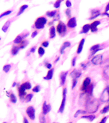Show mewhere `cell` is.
Masks as SVG:
<instances>
[{
  "label": "cell",
  "instance_id": "cell-1",
  "mask_svg": "<svg viewBox=\"0 0 109 123\" xmlns=\"http://www.w3.org/2000/svg\"><path fill=\"white\" fill-rule=\"evenodd\" d=\"M99 106V104L96 100L89 99L86 102V111L90 113H93L97 111Z\"/></svg>",
  "mask_w": 109,
  "mask_h": 123
},
{
  "label": "cell",
  "instance_id": "cell-2",
  "mask_svg": "<svg viewBox=\"0 0 109 123\" xmlns=\"http://www.w3.org/2000/svg\"><path fill=\"white\" fill-rule=\"evenodd\" d=\"M56 30L59 35H61V37H64L67 31L66 25L62 21H59L56 26Z\"/></svg>",
  "mask_w": 109,
  "mask_h": 123
},
{
  "label": "cell",
  "instance_id": "cell-3",
  "mask_svg": "<svg viewBox=\"0 0 109 123\" xmlns=\"http://www.w3.org/2000/svg\"><path fill=\"white\" fill-rule=\"evenodd\" d=\"M47 22L45 17H40L36 19L34 22V26L36 29H43L45 27V25Z\"/></svg>",
  "mask_w": 109,
  "mask_h": 123
},
{
  "label": "cell",
  "instance_id": "cell-4",
  "mask_svg": "<svg viewBox=\"0 0 109 123\" xmlns=\"http://www.w3.org/2000/svg\"><path fill=\"white\" fill-rule=\"evenodd\" d=\"M100 99L103 103L109 101V86H107L105 90H103L100 96Z\"/></svg>",
  "mask_w": 109,
  "mask_h": 123
},
{
  "label": "cell",
  "instance_id": "cell-5",
  "mask_svg": "<svg viewBox=\"0 0 109 123\" xmlns=\"http://www.w3.org/2000/svg\"><path fill=\"white\" fill-rule=\"evenodd\" d=\"M66 88H65L63 90V100H62V101H61V106H60V107H59V113H63V111H64V110H65V103H66Z\"/></svg>",
  "mask_w": 109,
  "mask_h": 123
},
{
  "label": "cell",
  "instance_id": "cell-6",
  "mask_svg": "<svg viewBox=\"0 0 109 123\" xmlns=\"http://www.w3.org/2000/svg\"><path fill=\"white\" fill-rule=\"evenodd\" d=\"M103 62V55H97L93 58L91 60L92 63L94 65H100Z\"/></svg>",
  "mask_w": 109,
  "mask_h": 123
},
{
  "label": "cell",
  "instance_id": "cell-7",
  "mask_svg": "<svg viewBox=\"0 0 109 123\" xmlns=\"http://www.w3.org/2000/svg\"><path fill=\"white\" fill-rule=\"evenodd\" d=\"M26 113L31 120H34L35 118V110L33 106H29L27 108Z\"/></svg>",
  "mask_w": 109,
  "mask_h": 123
},
{
  "label": "cell",
  "instance_id": "cell-8",
  "mask_svg": "<svg viewBox=\"0 0 109 123\" xmlns=\"http://www.w3.org/2000/svg\"><path fill=\"white\" fill-rule=\"evenodd\" d=\"M91 84V78H89V77H87L85 78V80L83 81V83H82V85L81 86V88H80V90L83 91V92H85L87 88V87L89 86Z\"/></svg>",
  "mask_w": 109,
  "mask_h": 123
},
{
  "label": "cell",
  "instance_id": "cell-9",
  "mask_svg": "<svg viewBox=\"0 0 109 123\" xmlns=\"http://www.w3.org/2000/svg\"><path fill=\"white\" fill-rule=\"evenodd\" d=\"M51 110V106L50 105L47 104V102L45 101L43 104V107H42V113L44 115L47 114Z\"/></svg>",
  "mask_w": 109,
  "mask_h": 123
},
{
  "label": "cell",
  "instance_id": "cell-10",
  "mask_svg": "<svg viewBox=\"0 0 109 123\" xmlns=\"http://www.w3.org/2000/svg\"><path fill=\"white\" fill-rule=\"evenodd\" d=\"M26 89L25 88L24 86H23V85H21V86H19V88H18L19 96V97H20V98L22 99V98H24V96H26Z\"/></svg>",
  "mask_w": 109,
  "mask_h": 123
},
{
  "label": "cell",
  "instance_id": "cell-11",
  "mask_svg": "<svg viewBox=\"0 0 109 123\" xmlns=\"http://www.w3.org/2000/svg\"><path fill=\"white\" fill-rule=\"evenodd\" d=\"M100 21H95L93 22V23L90 25V26H91V32L94 33L98 31V26L100 25Z\"/></svg>",
  "mask_w": 109,
  "mask_h": 123
},
{
  "label": "cell",
  "instance_id": "cell-12",
  "mask_svg": "<svg viewBox=\"0 0 109 123\" xmlns=\"http://www.w3.org/2000/svg\"><path fill=\"white\" fill-rule=\"evenodd\" d=\"M67 26L71 28H74L76 26V20L75 17H71L67 23Z\"/></svg>",
  "mask_w": 109,
  "mask_h": 123
},
{
  "label": "cell",
  "instance_id": "cell-13",
  "mask_svg": "<svg viewBox=\"0 0 109 123\" xmlns=\"http://www.w3.org/2000/svg\"><path fill=\"white\" fill-rule=\"evenodd\" d=\"M81 75H82V73L77 69H74L70 74L71 78L73 79H76V80H77L78 78H80Z\"/></svg>",
  "mask_w": 109,
  "mask_h": 123
},
{
  "label": "cell",
  "instance_id": "cell-14",
  "mask_svg": "<svg viewBox=\"0 0 109 123\" xmlns=\"http://www.w3.org/2000/svg\"><path fill=\"white\" fill-rule=\"evenodd\" d=\"M68 73V71H66V72L62 73L61 74V75H60V80H61L60 85H61V86H63L65 85V82H66V78Z\"/></svg>",
  "mask_w": 109,
  "mask_h": 123
},
{
  "label": "cell",
  "instance_id": "cell-15",
  "mask_svg": "<svg viewBox=\"0 0 109 123\" xmlns=\"http://www.w3.org/2000/svg\"><path fill=\"white\" fill-rule=\"evenodd\" d=\"M99 47H100L99 44H96V45H94L93 46H92L91 48H90V51H91L92 55H94L98 51L101 50V49H99Z\"/></svg>",
  "mask_w": 109,
  "mask_h": 123
},
{
  "label": "cell",
  "instance_id": "cell-16",
  "mask_svg": "<svg viewBox=\"0 0 109 123\" xmlns=\"http://www.w3.org/2000/svg\"><path fill=\"white\" fill-rule=\"evenodd\" d=\"M70 46H71V44L70 42H68V41H66V42H64V43L63 44V45H62V46L61 47V48H60V50H59L60 53L63 54V53H64V51H65V49L67 48H69V47H70Z\"/></svg>",
  "mask_w": 109,
  "mask_h": 123
},
{
  "label": "cell",
  "instance_id": "cell-17",
  "mask_svg": "<svg viewBox=\"0 0 109 123\" xmlns=\"http://www.w3.org/2000/svg\"><path fill=\"white\" fill-rule=\"evenodd\" d=\"M54 71V69H52L48 71L47 74L46 75V76H45L44 78V80H51L52 78V77H53Z\"/></svg>",
  "mask_w": 109,
  "mask_h": 123
},
{
  "label": "cell",
  "instance_id": "cell-18",
  "mask_svg": "<svg viewBox=\"0 0 109 123\" xmlns=\"http://www.w3.org/2000/svg\"><path fill=\"white\" fill-rule=\"evenodd\" d=\"M84 42H85V38H82L81 40L80 41V43L78 44V47L76 50V53L78 54H80L82 52V49H83V46H84Z\"/></svg>",
  "mask_w": 109,
  "mask_h": 123
},
{
  "label": "cell",
  "instance_id": "cell-19",
  "mask_svg": "<svg viewBox=\"0 0 109 123\" xmlns=\"http://www.w3.org/2000/svg\"><path fill=\"white\" fill-rule=\"evenodd\" d=\"M100 15L99 10H93L91 12V16L89 18V20H92L98 17V16Z\"/></svg>",
  "mask_w": 109,
  "mask_h": 123
},
{
  "label": "cell",
  "instance_id": "cell-20",
  "mask_svg": "<svg viewBox=\"0 0 109 123\" xmlns=\"http://www.w3.org/2000/svg\"><path fill=\"white\" fill-rule=\"evenodd\" d=\"M103 75L104 78L106 80H109V65L105 67V69H103Z\"/></svg>",
  "mask_w": 109,
  "mask_h": 123
},
{
  "label": "cell",
  "instance_id": "cell-21",
  "mask_svg": "<svg viewBox=\"0 0 109 123\" xmlns=\"http://www.w3.org/2000/svg\"><path fill=\"white\" fill-rule=\"evenodd\" d=\"M49 37L50 38H54L55 37V28L54 26H52L49 29Z\"/></svg>",
  "mask_w": 109,
  "mask_h": 123
},
{
  "label": "cell",
  "instance_id": "cell-22",
  "mask_svg": "<svg viewBox=\"0 0 109 123\" xmlns=\"http://www.w3.org/2000/svg\"><path fill=\"white\" fill-rule=\"evenodd\" d=\"M94 85L93 84H91L89 85V86H88L87 88L86 89V91H85V93H86V94H87L88 96H91L92 94H93V87Z\"/></svg>",
  "mask_w": 109,
  "mask_h": 123
},
{
  "label": "cell",
  "instance_id": "cell-23",
  "mask_svg": "<svg viewBox=\"0 0 109 123\" xmlns=\"http://www.w3.org/2000/svg\"><path fill=\"white\" fill-rule=\"evenodd\" d=\"M89 30H91V26H90V25H85L83 26V28H82V31H80V33L82 34V33H88V31H89Z\"/></svg>",
  "mask_w": 109,
  "mask_h": 123
},
{
  "label": "cell",
  "instance_id": "cell-24",
  "mask_svg": "<svg viewBox=\"0 0 109 123\" xmlns=\"http://www.w3.org/2000/svg\"><path fill=\"white\" fill-rule=\"evenodd\" d=\"M20 49V48L18 47V46H13V48L11 49V55L13 56L16 55H17V53H19V51Z\"/></svg>",
  "mask_w": 109,
  "mask_h": 123
},
{
  "label": "cell",
  "instance_id": "cell-25",
  "mask_svg": "<svg viewBox=\"0 0 109 123\" xmlns=\"http://www.w3.org/2000/svg\"><path fill=\"white\" fill-rule=\"evenodd\" d=\"M10 25V21H7L5 23V24L3 25V26L2 27V31L3 32H6L8 30V29L9 28Z\"/></svg>",
  "mask_w": 109,
  "mask_h": 123
},
{
  "label": "cell",
  "instance_id": "cell-26",
  "mask_svg": "<svg viewBox=\"0 0 109 123\" xmlns=\"http://www.w3.org/2000/svg\"><path fill=\"white\" fill-rule=\"evenodd\" d=\"M82 119H86L89 120V121L92 122L93 121H94L96 118V116L94 115H86V116H82L81 117Z\"/></svg>",
  "mask_w": 109,
  "mask_h": 123
},
{
  "label": "cell",
  "instance_id": "cell-27",
  "mask_svg": "<svg viewBox=\"0 0 109 123\" xmlns=\"http://www.w3.org/2000/svg\"><path fill=\"white\" fill-rule=\"evenodd\" d=\"M27 7H28V5H24L22 6L20 8L19 12L17 13V16H19V15H20L21 14H22V13L24 12V11L26 9V8H27Z\"/></svg>",
  "mask_w": 109,
  "mask_h": 123
},
{
  "label": "cell",
  "instance_id": "cell-28",
  "mask_svg": "<svg viewBox=\"0 0 109 123\" xmlns=\"http://www.w3.org/2000/svg\"><path fill=\"white\" fill-rule=\"evenodd\" d=\"M22 42V37L21 35H18V36L15 38V40H13V42L15 44H21V42Z\"/></svg>",
  "mask_w": 109,
  "mask_h": 123
},
{
  "label": "cell",
  "instance_id": "cell-29",
  "mask_svg": "<svg viewBox=\"0 0 109 123\" xmlns=\"http://www.w3.org/2000/svg\"><path fill=\"white\" fill-rule=\"evenodd\" d=\"M56 13H57L56 10H54V11H48L47 12L46 15L49 17H54Z\"/></svg>",
  "mask_w": 109,
  "mask_h": 123
},
{
  "label": "cell",
  "instance_id": "cell-30",
  "mask_svg": "<svg viewBox=\"0 0 109 123\" xmlns=\"http://www.w3.org/2000/svg\"><path fill=\"white\" fill-rule=\"evenodd\" d=\"M87 113V111H85V110H78L77 111H76V113H75L74 115V117L75 118H76L78 116L79 114H86Z\"/></svg>",
  "mask_w": 109,
  "mask_h": 123
},
{
  "label": "cell",
  "instance_id": "cell-31",
  "mask_svg": "<svg viewBox=\"0 0 109 123\" xmlns=\"http://www.w3.org/2000/svg\"><path fill=\"white\" fill-rule=\"evenodd\" d=\"M10 101L11 103H17V98H16V96L14 95L13 94L11 93L10 94Z\"/></svg>",
  "mask_w": 109,
  "mask_h": 123
},
{
  "label": "cell",
  "instance_id": "cell-32",
  "mask_svg": "<svg viewBox=\"0 0 109 123\" xmlns=\"http://www.w3.org/2000/svg\"><path fill=\"white\" fill-rule=\"evenodd\" d=\"M27 44H28V42L27 40H22V42L20 44L19 48H20V49H24L27 46Z\"/></svg>",
  "mask_w": 109,
  "mask_h": 123
},
{
  "label": "cell",
  "instance_id": "cell-33",
  "mask_svg": "<svg viewBox=\"0 0 109 123\" xmlns=\"http://www.w3.org/2000/svg\"><path fill=\"white\" fill-rule=\"evenodd\" d=\"M23 86H24L25 88L26 89V90H29V89H30L31 88V84L29 82V81H26V82H24V83H22Z\"/></svg>",
  "mask_w": 109,
  "mask_h": 123
},
{
  "label": "cell",
  "instance_id": "cell-34",
  "mask_svg": "<svg viewBox=\"0 0 109 123\" xmlns=\"http://www.w3.org/2000/svg\"><path fill=\"white\" fill-rule=\"evenodd\" d=\"M33 97V94H27L26 97H25V100H26V102H29L31 101Z\"/></svg>",
  "mask_w": 109,
  "mask_h": 123
},
{
  "label": "cell",
  "instance_id": "cell-35",
  "mask_svg": "<svg viewBox=\"0 0 109 123\" xmlns=\"http://www.w3.org/2000/svg\"><path fill=\"white\" fill-rule=\"evenodd\" d=\"M11 65H9V64H7V65H4L3 68V71L5 72L6 73H7L9 72L10 69H11Z\"/></svg>",
  "mask_w": 109,
  "mask_h": 123
},
{
  "label": "cell",
  "instance_id": "cell-36",
  "mask_svg": "<svg viewBox=\"0 0 109 123\" xmlns=\"http://www.w3.org/2000/svg\"><path fill=\"white\" fill-rule=\"evenodd\" d=\"M38 55L40 56H42L45 54V50L42 47H39L38 49Z\"/></svg>",
  "mask_w": 109,
  "mask_h": 123
},
{
  "label": "cell",
  "instance_id": "cell-37",
  "mask_svg": "<svg viewBox=\"0 0 109 123\" xmlns=\"http://www.w3.org/2000/svg\"><path fill=\"white\" fill-rule=\"evenodd\" d=\"M109 111V105H107V106H105V107L103 108V110L101 111V113L104 114V113H107Z\"/></svg>",
  "mask_w": 109,
  "mask_h": 123
},
{
  "label": "cell",
  "instance_id": "cell-38",
  "mask_svg": "<svg viewBox=\"0 0 109 123\" xmlns=\"http://www.w3.org/2000/svg\"><path fill=\"white\" fill-rule=\"evenodd\" d=\"M61 2H62L61 0H60V1H56L55 2L54 5V8H58L60 7V5H61Z\"/></svg>",
  "mask_w": 109,
  "mask_h": 123
},
{
  "label": "cell",
  "instance_id": "cell-39",
  "mask_svg": "<svg viewBox=\"0 0 109 123\" xmlns=\"http://www.w3.org/2000/svg\"><path fill=\"white\" fill-rule=\"evenodd\" d=\"M11 13V10H8V11L5 12H4V13H2L1 15H0V18H2V17H4V16H6V15H9V14H10Z\"/></svg>",
  "mask_w": 109,
  "mask_h": 123
},
{
  "label": "cell",
  "instance_id": "cell-40",
  "mask_svg": "<svg viewBox=\"0 0 109 123\" xmlns=\"http://www.w3.org/2000/svg\"><path fill=\"white\" fill-rule=\"evenodd\" d=\"M32 90L34 92H36L37 93V92H38L40 90V86L39 85H36L34 88H33Z\"/></svg>",
  "mask_w": 109,
  "mask_h": 123
},
{
  "label": "cell",
  "instance_id": "cell-41",
  "mask_svg": "<svg viewBox=\"0 0 109 123\" xmlns=\"http://www.w3.org/2000/svg\"><path fill=\"white\" fill-rule=\"evenodd\" d=\"M40 123H46L45 118L44 117V114H43V115H40Z\"/></svg>",
  "mask_w": 109,
  "mask_h": 123
},
{
  "label": "cell",
  "instance_id": "cell-42",
  "mask_svg": "<svg viewBox=\"0 0 109 123\" xmlns=\"http://www.w3.org/2000/svg\"><path fill=\"white\" fill-rule=\"evenodd\" d=\"M77 84V80L76 79H73V82H72V89L75 88V86H76Z\"/></svg>",
  "mask_w": 109,
  "mask_h": 123
},
{
  "label": "cell",
  "instance_id": "cell-43",
  "mask_svg": "<svg viewBox=\"0 0 109 123\" xmlns=\"http://www.w3.org/2000/svg\"><path fill=\"white\" fill-rule=\"evenodd\" d=\"M49 43L48 41H44V42H42V46L43 47H45V48H47L48 46H49Z\"/></svg>",
  "mask_w": 109,
  "mask_h": 123
},
{
  "label": "cell",
  "instance_id": "cell-44",
  "mask_svg": "<svg viewBox=\"0 0 109 123\" xmlns=\"http://www.w3.org/2000/svg\"><path fill=\"white\" fill-rule=\"evenodd\" d=\"M66 5L67 7L70 8V7H71V5H71V3L70 1L67 0L66 1Z\"/></svg>",
  "mask_w": 109,
  "mask_h": 123
},
{
  "label": "cell",
  "instance_id": "cell-45",
  "mask_svg": "<svg viewBox=\"0 0 109 123\" xmlns=\"http://www.w3.org/2000/svg\"><path fill=\"white\" fill-rule=\"evenodd\" d=\"M45 66H46V67H47V68H48V69H49L50 70L52 69V65L51 63H45Z\"/></svg>",
  "mask_w": 109,
  "mask_h": 123
},
{
  "label": "cell",
  "instance_id": "cell-46",
  "mask_svg": "<svg viewBox=\"0 0 109 123\" xmlns=\"http://www.w3.org/2000/svg\"><path fill=\"white\" fill-rule=\"evenodd\" d=\"M66 14L67 15H68V17H70L71 15V10L69 8H68V9H66Z\"/></svg>",
  "mask_w": 109,
  "mask_h": 123
},
{
  "label": "cell",
  "instance_id": "cell-47",
  "mask_svg": "<svg viewBox=\"0 0 109 123\" xmlns=\"http://www.w3.org/2000/svg\"><path fill=\"white\" fill-rule=\"evenodd\" d=\"M37 34H38L37 31H33V32L32 33V34H31V37H32V38H34V37L37 35Z\"/></svg>",
  "mask_w": 109,
  "mask_h": 123
},
{
  "label": "cell",
  "instance_id": "cell-48",
  "mask_svg": "<svg viewBox=\"0 0 109 123\" xmlns=\"http://www.w3.org/2000/svg\"><path fill=\"white\" fill-rule=\"evenodd\" d=\"M76 57H74L72 59V61H71V64H72V66H73V67H74L75 65V62H76Z\"/></svg>",
  "mask_w": 109,
  "mask_h": 123
},
{
  "label": "cell",
  "instance_id": "cell-49",
  "mask_svg": "<svg viewBox=\"0 0 109 123\" xmlns=\"http://www.w3.org/2000/svg\"><path fill=\"white\" fill-rule=\"evenodd\" d=\"M107 117H103V119H102V120L100 121V123H106V121H107Z\"/></svg>",
  "mask_w": 109,
  "mask_h": 123
},
{
  "label": "cell",
  "instance_id": "cell-50",
  "mask_svg": "<svg viewBox=\"0 0 109 123\" xmlns=\"http://www.w3.org/2000/svg\"><path fill=\"white\" fill-rule=\"evenodd\" d=\"M109 11V2L108 3V4L106 6V7H105V12H107Z\"/></svg>",
  "mask_w": 109,
  "mask_h": 123
},
{
  "label": "cell",
  "instance_id": "cell-51",
  "mask_svg": "<svg viewBox=\"0 0 109 123\" xmlns=\"http://www.w3.org/2000/svg\"><path fill=\"white\" fill-rule=\"evenodd\" d=\"M23 123H29L28 120L26 118V117H24V120H23Z\"/></svg>",
  "mask_w": 109,
  "mask_h": 123
},
{
  "label": "cell",
  "instance_id": "cell-52",
  "mask_svg": "<svg viewBox=\"0 0 109 123\" xmlns=\"http://www.w3.org/2000/svg\"><path fill=\"white\" fill-rule=\"evenodd\" d=\"M30 51L31 52V53H34V52L35 51V48H34V47H33V48H31L30 50Z\"/></svg>",
  "mask_w": 109,
  "mask_h": 123
},
{
  "label": "cell",
  "instance_id": "cell-53",
  "mask_svg": "<svg viewBox=\"0 0 109 123\" xmlns=\"http://www.w3.org/2000/svg\"><path fill=\"white\" fill-rule=\"evenodd\" d=\"M102 15H106L107 17H109V13H108L107 12H105V13H102Z\"/></svg>",
  "mask_w": 109,
  "mask_h": 123
},
{
  "label": "cell",
  "instance_id": "cell-54",
  "mask_svg": "<svg viewBox=\"0 0 109 123\" xmlns=\"http://www.w3.org/2000/svg\"><path fill=\"white\" fill-rule=\"evenodd\" d=\"M59 60V57H57V59H56V60H55V61H54V63H57V62H58V60Z\"/></svg>",
  "mask_w": 109,
  "mask_h": 123
},
{
  "label": "cell",
  "instance_id": "cell-55",
  "mask_svg": "<svg viewBox=\"0 0 109 123\" xmlns=\"http://www.w3.org/2000/svg\"><path fill=\"white\" fill-rule=\"evenodd\" d=\"M16 84H17V83H15V82L13 83V87H14V86H15V85H16Z\"/></svg>",
  "mask_w": 109,
  "mask_h": 123
},
{
  "label": "cell",
  "instance_id": "cell-56",
  "mask_svg": "<svg viewBox=\"0 0 109 123\" xmlns=\"http://www.w3.org/2000/svg\"><path fill=\"white\" fill-rule=\"evenodd\" d=\"M5 123V122H4V123Z\"/></svg>",
  "mask_w": 109,
  "mask_h": 123
},
{
  "label": "cell",
  "instance_id": "cell-57",
  "mask_svg": "<svg viewBox=\"0 0 109 123\" xmlns=\"http://www.w3.org/2000/svg\"></svg>",
  "mask_w": 109,
  "mask_h": 123
},
{
  "label": "cell",
  "instance_id": "cell-58",
  "mask_svg": "<svg viewBox=\"0 0 109 123\" xmlns=\"http://www.w3.org/2000/svg\"></svg>",
  "mask_w": 109,
  "mask_h": 123
}]
</instances>
